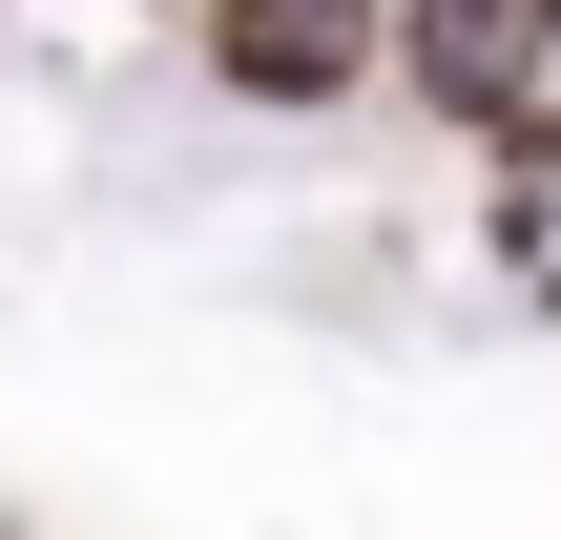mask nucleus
Instances as JSON below:
<instances>
[{"label": "nucleus", "mask_w": 561, "mask_h": 540, "mask_svg": "<svg viewBox=\"0 0 561 540\" xmlns=\"http://www.w3.org/2000/svg\"><path fill=\"white\" fill-rule=\"evenodd\" d=\"M208 21V83L229 104H354V83H396V0H187Z\"/></svg>", "instance_id": "obj_2"}, {"label": "nucleus", "mask_w": 561, "mask_h": 540, "mask_svg": "<svg viewBox=\"0 0 561 540\" xmlns=\"http://www.w3.org/2000/svg\"><path fill=\"white\" fill-rule=\"evenodd\" d=\"M396 104L500 146L520 104H561V0H396Z\"/></svg>", "instance_id": "obj_1"}]
</instances>
